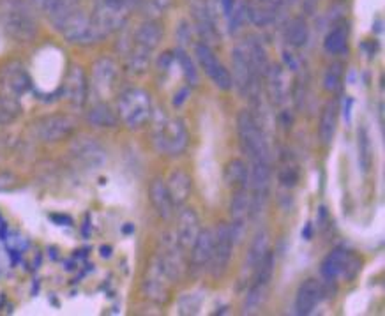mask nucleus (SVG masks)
<instances>
[{"label": "nucleus", "mask_w": 385, "mask_h": 316, "mask_svg": "<svg viewBox=\"0 0 385 316\" xmlns=\"http://www.w3.org/2000/svg\"><path fill=\"white\" fill-rule=\"evenodd\" d=\"M140 4L141 0H99L96 11L90 16L99 39L120 29L126 23L130 13Z\"/></svg>", "instance_id": "f257e3e1"}, {"label": "nucleus", "mask_w": 385, "mask_h": 316, "mask_svg": "<svg viewBox=\"0 0 385 316\" xmlns=\"http://www.w3.org/2000/svg\"><path fill=\"white\" fill-rule=\"evenodd\" d=\"M2 23L6 32L16 41H32L37 34V22L23 0H6L2 6Z\"/></svg>", "instance_id": "f03ea898"}, {"label": "nucleus", "mask_w": 385, "mask_h": 316, "mask_svg": "<svg viewBox=\"0 0 385 316\" xmlns=\"http://www.w3.org/2000/svg\"><path fill=\"white\" fill-rule=\"evenodd\" d=\"M237 129H239V138H241V147L246 154H248L249 159L255 163V161H263V163H269V147H267L265 138H263L262 131H260L258 124L253 119V115L246 110H242L239 113L237 119Z\"/></svg>", "instance_id": "7ed1b4c3"}, {"label": "nucleus", "mask_w": 385, "mask_h": 316, "mask_svg": "<svg viewBox=\"0 0 385 316\" xmlns=\"http://www.w3.org/2000/svg\"><path fill=\"white\" fill-rule=\"evenodd\" d=\"M57 29L64 34V38L74 45H90V43L99 41V36L96 32L92 18L87 16L85 13L78 11L76 8L71 9L62 22L57 25Z\"/></svg>", "instance_id": "20e7f679"}, {"label": "nucleus", "mask_w": 385, "mask_h": 316, "mask_svg": "<svg viewBox=\"0 0 385 316\" xmlns=\"http://www.w3.org/2000/svg\"><path fill=\"white\" fill-rule=\"evenodd\" d=\"M119 115L130 127H140L150 115V97L140 89H130L119 97Z\"/></svg>", "instance_id": "39448f33"}, {"label": "nucleus", "mask_w": 385, "mask_h": 316, "mask_svg": "<svg viewBox=\"0 0 385 316\" xmlns=\"http://www.w3.org/2000/svg\"><path fill=\"white\" fill-rule=\"evenodd\" d=\"M232 247H234V237H232V227L226 223H221L216 230L214 245H212V257L209 261L212 278L219 279L226 272L232 258Z\"/></svg>", "instance_id": "423d86ee"}, {"label": "nucleus", "mask_w": 385, "mask_h": 316, "mask_svg": "<svg viewBox=\"0 0 385 316\" xmlns=\"http://www.w3.org/2000/svg\"><path fill=\"white\" fill-rule=\"evenodd\" d=\"M30 80L20 62H9L0 69V97L16 101L29 90Z\"/></svg>", "instance_id": "0eeeda50"}, {"label": "nucleus", "mask_w": 385, "mask_h": 316, "mask_svg": "<svg viewBox=\"0 0 385 316\" xmlns=\"http://www.w3.org/2000/svg\"><path fill=\"white\" fill-rule=\"evenodd\" d=\"M156 145L167 154H178L188 145V131L178 119L164 120L156 127Z\"/></svg>", "instance_id": "6e6552de"}, {"label": "nucleus", "mask_w": 385, "mask_h": 316, "mask_svg": "<svg viewBox=\"0 0 385 316\" xmlns=\"http://www.w3.org/2000/svg\"><path fill=\"white\" fill-rule=\"evenodd\" d=\"M76 129V120L71 115H48L37 122V136L43 142H60Z\"/></svg>", "instance_id": "1a4fd4ad"}, {"label": "nucleus", "mask_w": 385, "mask_h": 316, "mask_svg": "<svg viewBox=\"0 0 385 316\" xmlns=\"http://www.w3.org/2000/svg\"><path fill=\"white\" fill-rule=\"evenodd\" d=\"M197 59L200 62V66L204 67L205 75L216 83L221 90H230L234 87V82H232V75L226 71L223 64L219 62L218 57L214 55L211 48L207 45H197Z\"/></svg>", "instance_id": "9d476101"}, {"label": "nucleus", "mask_w": 385, "mask_h": 316, "mask_svg": "<svg viewBox=\"0 0 385 316\" xmlns=\"http://www.w3.org/2000/svg\"><path fill=\"white\" fill-rule=\"evenodd\" d=\"M249 187H251V208L258 213L260 208L265 205L267 196H269V187H271V170L269 163L263 161H255L251 171H249Z\"/></svg>", "instance_id": "9b49d317"}, {"label": "nucleus", "mask_w": 385, "mask_h": 316, "mask_svg": "<svg viewBox=\"0 0 385 316\" xmlns=\"http://www.w3.org/2000/svg\"><path fill=\"white\" fill-rule=\"evenodd\" d=\"M359 268L360 261L356 257H352L349 251L336 250L323 260L322 274L327 279H334L337 275H344L346 279H352L359 272Z\"/></svg>", "instance_id": "f8f14e48"}, {"label": "nucleus", "mask_w": 385, "mask_h": 316, "mask_svg": "<svg viewBox=\"0 0 385 316\" xmlns=\"http://www.w3.org/2000/svg\"><path fill=\"white\" fill-rule=\"evenodd\" d=\"M214 234L211 230H200L197 240L191 245V271L192 274H200L207 268L212 257Z\"/></svg>", "instance_id": "ddd939ff"}, {"label": "nucleus", "mask_w": 385, "mask_h": 316, "mask_svg": "<svg viewBox=\"0 0 385 316\" xmlns=\"http://www.w3.org/2000/svg\"><path fill=\"white\" fill-rule=\"evenodd\" d=\"M64 94L67 101L76 108H82L87 101V78L85 73L80 66H73L66 76L64 83Z\"/></svg>", "instance_id": "4468645a"}, {"label": "nucleus", "mask_w": 385, "mask_h": 316, "mask_svg": "<svg viewBox=\"0 0 385 316\" xmlns=\"http://www.w3.org/2000/svg\"><path fill=\"white\" fill-rule=\"evenodd\" d=\"M200 234V221L192 208H184L178 216L177 244L182 250H191V245Z\"/></svg>", "instance_id": "2eb2a0df"}, {"label": "nucleus", "mask_w": 385, "mask_h": 316, "mask_svg": "<svg viewBox=\"0 0 385 316\" xmlns=\"http://www.w3.org/2000/svg\"><path fill=\"white\" fill-rule=\"evenodd\" d=\"M323 295L322 285L316 279H307L300 285L295 299V309L299 315H309L320 304Z\"/></svg>", "instance_id": "dca6fc26"}, {"label": "nucleus", "mask_w": 385, "mask_h": 316, "mask_svg": "<svg viewBox=\"0 0 385 316\" xmlns=\"http://www.w3.org/2000/svg\"><path fill=\"white\" fill-rule=\"evenodd\" d=\"M232 60H234V64H232V66H234V69H232L234 80H232V82L239 87L241 92H246V89H248L249 83H251L253 80V66L246 48L237 46V48L234 50Z\"/></svg>", "instance_id": "f3484780"}, {"label": "nucleus", "mask_w": 385, "mask_h": 316, "mask_svg": "<svg viewBox=\"0 0 385 316\" xmlns=\"http://www.w3.org/2000/svg\"><path fill=\"white\" fill-rule=\"evenodd\" d=\"M278 0H248L246 15L256 27H267L274 22Z\"/></svg>", "instance_id": "a211bd4d"}, {"label": "nucleus", "mask_w": 385, "mask_h": 316, "mask_svg": "<svg viewBox=\"0 0 385 316\" xmlns=\"http://www.w3.org/2000/svg\"><path fill=\"white\" fill-rule=\"evenodd\" d=\"M163 272H167L163 264H161V260H156L152 264L147 279H145V292H147V297L156 302L168 301V285L167 281H161V274H163Z\"/></svg>", "instance_id": "6ab92c4d"}, {"label": "nucleus", "mask_w": 385, "mask_h": 316, "mask_svg": "<svg viewBox=\"0 0 385 316\" xmlns=\"http://www.w3.org/2000/svg\"><path fill=\"white\" fill-rule=\"evenodd\" d=\"M167 189L172 198V203L182 205L188 200L189 193H191V179H189V175L182 170L172 171L170 177H168Z\"/></svg>", "instance_id": "aec40b11"}, {"label": "nucleus", "mask_w": 385, "mask_h": 316, "mask_svg": "<svg viewBox=\"0 0 385 316\" xmlns=\"http://www.w3.org/2000/svg\"><path fill=\"white\" fill-rule=\"evenodd\" d=\"M150 201L163 220H170L172 214H174V203H172L167 184L163 180L156 179L150 184Z\"/></svg>", "instance_id": "412c9836"}, {"label": "nucleus", "mask_w": 385, "mask_h": 316, "mask_svg": "<svg viewBox=\"0 0 385 316\" xmlns=\"http://www.w3.org/2000/svg\"><path fill=\"white\" fill-rule=\"evenodd\" d=\"M117 67L111 60L101 59L99 62H96L94 66V87L99 90L101 94L111 92L115 85V76H117Z\"/></svg>", "instance_id": "4be33fe9"}, {"label": "nucleus", "mask_w": 385, "mask_h": 316, "mask_svg": "<svg viewBox=\"0 0 385 316\" xmlns=\"http://www.w3.org/2000/svg\"><path fill=\"white\" fill-rule=\"evenodd\" d=\"M337 124V104L334 101H329V103L323 106L322 115H320V124H318V136L320 142L323 145H329L334 138V131H336Z\"/></svg>", "instance_id": "5701e85b"}, {"label": "nucleus", "mask_w": 385, "mask_h": 316, "mask_svg": "<svg viewBox=\"0 0 385 316\" xmlns=\"http://www.w3.org/2000/svg\"><path fill=\"white\" fill-rule=\"evenodd\" d=\"M161 36H163V32H161V27L158 25L156 22L148 20V22L141 23V25L138 27L136 34H134V43L152 52V50L160 45Z\"/></svg>", "instance_id": "b1692460"}, {"label": "nucleus", "mask_w": 385, "mask_h": 316, "mask_svg": "<svg viewBox=\"0 0 385 316\" xmlns=\"http://www.w3.org/2000/svg\"><path fill=\"white\" fill-rule=\"evenodd\" d=\"M249 208H251V196L248 193V187H237L235 189L232 203H230V213L234 217V224H242V221L248 216Z\"/></svg>", "instance_id": "393cba45"}, {"label": "nucleus", "mask_w": 385, "mask_h": 316, "mask_svg": "<svg viewBox=\"0 0 385 316\" xmlns=\"http://www.w3.org/2000/svg\"><path fill=\"white\" fill-rule=\"evenodd\" d=\"M225 180L232 187H248L249 171L241 159L230 161L225 168Z\"/></svg>", "instance_id": "a878e982"}, {"label": "nucleus", "mask_w": 385, "mask_h": 316, "mask_svg": "<svg viewBox=\"0 0 385 316\" xmlns=\"http://www.w3.org/2000/svg\"><path fill=\"white\" fill-rule=\"evenodd\" d=\"M89 122L96 127H113L117 124V115L111 112V108L104 103L94 104L87 115Z\"/></svg>", "instance_id": "bb28decb"}, {"label": "nucleus", "mask_w": 385, "mask_h": 316, "mask_svg": "<svg viewBox=\"0 0 385 316\" xmlns=\"http://www.w3.org/2000/svg\"><path fill=\"white\" fill-rule=\"evenodd\" d=\"M74 156L82 159L85 164H89V166H97V164H101L104 161L103 150L94 142H89V140L74 147Z\"/></svg>", "instance_id": "cd10ccee"}, {"label": "nucleus", "mask_w": 385, "mask_h": 316, "mask_svg": "<svg viewBox=\"0 0 385 316\" xmlns=\"http://www.w3.org/2000/svg\"><path fill=\"white\" fill-rule=\"evenodd\" d=\"M269 96H271L272 103L281 104L286 96V85L285 78H283V71L279 67H272L269 71Z\"/></svg>", "instance_id": "c85d7f7f"}, {"label": "nucleus", "mask_w": 385, "mask_h": 316, "mask_svg": "<svg viewBox=\"0 0 385 316\" xmlns=\"http://www.w3.org/2000/svg\"><path fill=\"white\" fill-rule=\"evenodd\" d=\"M286 41L295 48L306 45L307 41V25L304 18H293L286 27Z\"/></svg>", "instance_id": "c756f323"}, {"label": "nucleus", "mask_w": 385, "mask_h": 316, "mask_svg": "<svg viewBox=\"0 0 385 316\" xmlns=\"http://www.w3.org/2000/svg\"><path fill=\"white\" fill-rule=\"evenodd\" d=\"M357 152H359V164L360 170L366 173L371 168V163H373V149H371L370 136H368L366 129H360L357 133Z\"/></svg>", "instance_id": "7c9ffc66"}, {"label": "nucleus", "mask_w": 385, "mask_h": 316, "mask_svg": "<svg viewBox=\"0 0 385 316\" xmlns=\"http://www.w3.org/2000/svg\"><path fill=\"white\" fill-rule=\"evenodd\" d=\"M148 59H150V50L144 48V46L134 43L130 55H127V67H130V71L144 73L148 66Z\"/></svg>", "instance_id": "2f4dec72"}, {"label": "nucleus", "mask_w": 385, "mask_h": 316, "mask_svg": "<svg viewBox=\"0 0 385 316\" xmlns=\"http://www.w3.org/2000/svg\"><path fill=\"white\" fill-rule=\"evenodd\" d=\"M267 299V285L255 283L253 288L249 290L248 297H246L244 302V313L246 315H251V313H256L263 306Z\"/></svg>", "instance_id": "473e14b6"}, {"label": "nucleus", "mask_w": 385, "mask_h": 316, "mask_svg": "<svg viewBox=\"0 0 385 316\" xmlns=\"http://www.w3.org/2000/svg\"><path fill=\"white\" fill-rule=\"evenodd\" d=\"M267 247H269V238H267V234L265 231H260V234L255 237V240H253L251 247H249V253H248L249 267L251 268L256 267V264H258V261L263 258V254L267 253Z\"/></svg>", "instance_id": "72a5a7b5"}, {"label": "nucleus", "mask_w": 385, "mask_h": 316, "mask_svg": "<svg viewBox=\"0 0 385 316\" xmlns=\"http://www.w3.org/2000/svg\"><path fill=\"white\" fill-rule=\"evenodd\" d=\"M255 268H256L255 283L269 285V281H271V278H272V272H274V257H272V254L267 251V253L263 254L262 260L256 264Z\"/></svg>", "instance_id": "f704fd0d"}, {"label": "nucleus", "mask_w": 385, "mask_h": 316, "mask_svg": "<svg viewBox=\"0 0 385 316\" xmlns=\"http://www.w3.org/2000/svg\"><path fill=\"white\" fill-rule=\"evenodd\" d=\"M323 45H326L327 52L332 53V55H337V53L343 52L344 46H346V34H344L343 29H332L327 34Z\"/></svg>", "instance_id": "c9c22d12"}, {"label": "nucleus", "mask_w": 385, "mask_h": 316, "mask_svg": "<svg viewBox=\"0 0 385 316\" xmlns=\"http://www.w3.org/2000/svg\"><path fill=\"white\" fill-rule=\"evenodd\" d=\"M341 78H343V66L341 64H332V66L329 67V71H327L326 75V89L327 90H336L337 87H340Z\"/></svg>", "instance_id": "e433bc0d"}, {"label": "nucleus", "mask_w": 385, "mask_h": 316, "mask_svg": "<svg viewBox=\"0 0 385 316\" xmlns=\"http://www.w3.org/2000/svg\"><path fill=\"white\" fill-rule=\"evenodd\" d=\"M178 60H181L182 67H184V73H186V76H188L189 82L197 83V71H195V67H192L191 60L186 57V53H182V52L178 53Z\"/></svg>", "instance_id": "4c0bfd02"}, {"label": "nucleus", "mask_w": 385, "mask_h": 316, "mask_svg": "<svg viewBox=\"0 0 385 316\" xmlns=\"http://www.w3.org/2000/svg\"><path fill=\"white\" fill-rule=\"evenodd\" d=\"M297 179H299V175H297L295 168H285L281 171V175H279V180L283 182V186H293L297 182Z\"/></svg>", "instance_id": "58836bf2"}, {"label": "nucleus", "mask_w": 385, "mask_h": 316, "mask_svg": "<svg viewBox=\"0 0 385 316\" xmlns=\"http://www.w3.org/2000/svg\"><path fill=\"white\" fill-rule=\"evenodd\" d=\"M168 4H170V0H148V8H150V13H154V15L163 13L168 8Z\"/></svg>", "instance_id": "ea45409f"}, {"label": "nucleus", "mask_w": 385, "mask_h": 316, "mask_svg": "<svg viewBox=\"0 0 385 316\" xmlns=\"http://www.w3.org/2000/svg\"><path fill=\"white\" fill-rule=\"evenodd\" d=\"M15 175L11 173H0V193L2 191H8L15 186Z\"/></svg>", "instance_id": "a19ab883"}, {"label": "nucleus", "mask_w": 385, "mask_h": 316, "mask_svg": "<svg viewBox=\"0 0 385 316\" xmlns=\"http://www.w3.org/2000/svg\"><path fill=\"white\" fill-rule=\"evenodd\" d=\"M32 2L37 6V8L45 9V11L48 13L50 9H52L53 6H55L57 2H59V0H32Z\"/></svg>", "instance_id": "79ce46f5"}, {"label": "nucleus", "mask_w": 385, "mask_h": 316, "mask_svg": "<svg viewBox=\"0 0 385 316\" xmlns=\"http://www.w3.org/2000/svg\"><path fill=\"white\" fill-rule=\"evenodd\" d=\"M288 2H295V0H288Z\"/></svg>", "instance_id": "37998d69"}, {"label": "nucleus", "mask_w": 385, "mask_h": 316, "mask_svg": "<svg viewBox=\"0 0 385 316\" xmlns=\"http://www.w3.org/2000/svg\"><path fill=\"white\" fill-rule=\"evenodd\" d=\"M73 2H74V0H73Z\"/></svg>", "instance_id": "c03bdc74"}]
</instances>
